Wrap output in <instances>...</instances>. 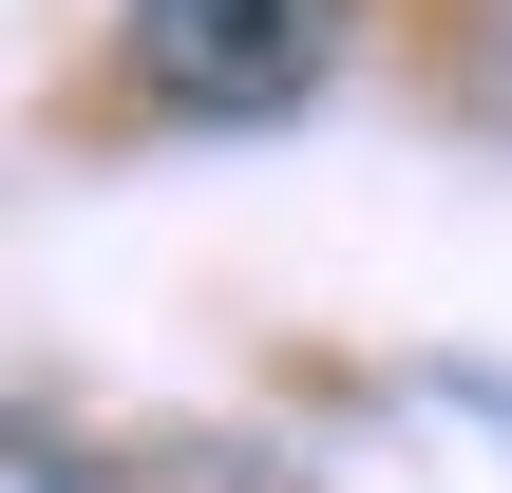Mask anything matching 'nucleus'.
Returning a JSON list of instances; mask_svg holds the SVG:
<instances>
[{
    "mask_svg": "<svg viewBox=\"0 0 512 493\" xmlns=\"http://www.w3.org/2000/svg\"><path fill=\"white\" fill-rule=\"evenodd\" d=\"M323 19L342 0H133V76L171 114H285L323 76Z\"/></svg>",
    "mask_w": 512,
    "mask_h": 493,
    "instance_id": "nucleus-1",
    "label": "nucleus"
},
{
    "mask_svg": "<svg viewBox=\"0 0 512 493\" xmlns=\"http://www.w3.org/2000/svg\"><path fill=\"white\" fill-rule=\"evenodd\" d=\"M475 114H512V0L475 19Z\"/></svg>",
    "mask_w": 512,
    "mask_h": 493,
    "instance_id": "nucleus-2",
    "label": "nucleus"
}]
</instances>
